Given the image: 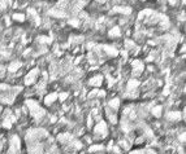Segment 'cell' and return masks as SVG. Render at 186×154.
<instances>
[{"instance_id": "obj_14", "label": "cell", "mask_w": 186, "mask_h": 154, "mask_svg": "<svg viewBox=\"0 0 186 154\" xmlns=\"http://www.w3.org/2000/svg\"><path fill=\"white\" fill-rule=\"evenodd\" d=\"M130 154H156L154 150H148V149H143V150H134Z\"/></svg>"}, {"instance_id": "obj_18", "label": "cell", "mask_w": 186, "mask_h": 154, "mask_svg": "<svg viewBox=\"0 0 186 154\" xmlns=\"http://www.w3.org/2000/svg\"><path fill=\"white\" fill-rule=\"evenodd\" d=\"M103 149V145H92L90 148V152H99Z\"/></svg>"}, {"instance_id": "obj_5", "label": "cell", "mask_w": 186, "mask_h": 154, "mask_svg": "<svg viewBox=\"0 0 186 154\" xmlns=\"http://www.w3.org/2000/svg\"><path fill=\"white\" fill-rule=\"evenodd\" d=\"M38 77H39V70L38 69H33L31 71H29V74L25 77V84H34L37 80H38Z\"/></svg>"}, {"instance_id": "obj_21", "label": "cell", "mask_w": 186, "mask_h": 154, "mask_svg": "<svg viewBox=\"0 0 186 154\" xmlns=\"http://www.w3.org/2000/svg\"><path fill=\"white\" fill-rule=\"evenodd\" d=\"M2 113H3V108L0 106V117H2Z\"/></svg>"}, {"instance_id": "obj_15", "label": "cell", "mask_w": 186, "mask_h": 154, "mask_svg": "<svg viewBox=\"0 0 186 154\" xmlns=\"http://www.w3.org/2000/svg\"><path fill=\"white\" fill-rule=\"evenodd\" d=\"M12 18L15 19V21H18V22H22L24 19H25V16L21 15V13H15V15L12 16Z\"/></svg>"}, {"instance_id": "obj_9", "label": "cell", "mask_w": 186, "mask_h": 154, "mask_svg": "<svg viewBox=\"0 0 186 154\" xmlns=\"http://www.w3.org/2000/svg\"><path fill=\"white\" fill-rule=\"evenodd\" d=\"M102 83H103V78L100 75H95V77H92L90 79V84L92 87H100Z\"/></svg>"}, {"instance_id": "obj_3", "label": "cell", "mask_w": 186, "mask_h": 154, "mask_svg": "<svg viewBox=\"0 0 186 154\" xmlns=\"http://www.w3.org/2000/svg\"><path fill=\"white\" fill-rule=\"evenodd\" d=\"M0 122L4 128H11L12 124L16 122V117L11 110H5L4 113H2V117H0Z\"/></svg>"}, {"instance_id": "obj_1", "label": "cell", "mask_w": 186, "mask_h": 154, "mask_svg": "<svg viewBox=\"0 0 186 154\" xmlns=\"http://www.w3.org/2000/svg\"><path fill=\"white\" fill-rule=\"evenodd\" d=\"M20 88H13L7 84H0V102L11 104L13 102L15 97L18 95Z\"/></svg>"}, {"instance_id": "obj_7", "label": "cell", "mask_w": 186, "mask_h": 154, "mask_svg": "<svg viewBox=\"0 0 186 154\" xmlns=\"http://www.w3.org/2000/svg\"><path fill=\"white\" fill-rule=\"evenodd\" d=\"M57 97H59L57 93H50V95H47L44 97V100H43L44 105H52L57 100Z\"/></svg>"}, {"instance_id": "obj_10", "label": "cell", "mask_w": 186, "mask_h": 154, "mask_svg": "<svg viewBox=\"0 0 186 154\" xmlns=\"http://www.w3.org/2000/svg\"><path fill=\"white\" fill-rule=\"evenodd\" d=\"M108 106H109V109H112V110H117L118 106H120V101H118V98H113L112 101H109Z\"/></svg>"}, {"instance_id": "obj_19", "label": "cell", "mask_w": 186, "mask_h": 154, "mask_svg": "<svg viewBox=\"0 0 186 154\" xmlns=\"http://www.w3.org/2000/svg\"><path fill=\"white\" fill-rule=\"evenodd\" d=\"M115 12H122V13H130L131 12V9L130 8H115Z\"/></svg>"}, {"instance_id": "obj_16", "label": "cell", "mask_w": 186, "mask_h": 154, "mask_svg": "<svg viewBox=\"0 0 186 154\" xmlns=\"http://www.w3.org/2000/svg\"><path fill=\"white\" fill-rule=\"evenodd\" d=\"M109 36H120V29H118L117 26H116V27H113L109 31Z\"/></svg>"}, {"instance_id": "obj_17", "label": "cell", "mask_w": 186, "mask_h": 154, "mask_svg": "<svg viewBox=\"0 0 186 154\" xmlns=\"http://www.w3.org/2000/svg\"><path fill=\"white\" fill-rule=\"evenodd\" d=\"M152 114L155 117H160L162 115V106H155V108L152 109Z\"/></svg>"}, {"instance_id": "obj_13", "label": "cell", "mask_w": 186, "mask_h": 154, "mask_svg": "<svg viewBox=\"0 0 186 154\" xmlns=\"http://www.w3.org/2000/svg\"><path fill=\"white\" fill-rule=\"evenodd\" d=\"M167 118H169V120H177V119H180V113L178 111H176V113L170 111V113H168Z\"/></svg>"}, {"instance_id": "obj_4", "label": "cell", "mask_w": 186, "mask_h": 154, "mask_svg": "<svg viewBox=\"0 0 186 154\" xmlns=\"http://www.w3.org/2000/svg\"><path fill=\"white\" fill-rule=\"evenodd\" d=\"M21 150V140L18 139V136H13L11 139V146L8 154H20Z\"/></svg>"}, {"instance_id": "obj_12", "label": "cell", "mask_w": 186, "mask_h": 154, "mask_svg": "<svg viewBox=\"0 0 186 154\" xmlns=\"http://www.w3.org/2000/svg\"><path fill=\"white\" fill-rule=\"evenodd\" d=\"M22 66V64L21 62H12L11 65H9V71H12V73H15V71H17Z\"/></svg>"}, {"instance_id": "obj_11", "label": "cell", "mask_w": 186, "mask_h": 154, "mask_svg": "<svg viewBox=\"0 0 186 154\" xmlns=\"http://www.w3.org/2000/svg\"><path fill=\"white\" fill-rule=\"evenodd\" d=\"M11 3H12V0H0V13L4 12L7 8H8L11 5Z\"/></svg>"}, {"instance_id": "obj_2", "label": "cell", "mask_w": 186, "mask_h": 154, "mask_svg": "<svg viewBox=\"0 0 186 154\" xmlns=\"http://www.w3.org/2000/svg\"><path fill=\"white\" fill-rule=\"evenodd\" d=\"M26 106H28V109H29V111H30L31 117L35 118V119L42 118V117H44V114H46L44 109H43L37 101H34V100H28V101H26Z\"/></svg>"}, {"instance_id": "obj_20", "label": "cell", "mask_w": 186, "mask_h": 154, "mask_svg": "<svg viewBox=\"0 0 186 154\" xmlns=\"http://www.w3.org/2000/svg\"><path fill=\"white\" fill-rule=\"evenodd\" d=\"M66 97H68V93L65 92V93H61V95H59V97H57V98L60 100V101H64V100H65Z\"/></svg>"}, {"instance_id": "obj_6", "label": "cell", "mask_w": 186, "mask_h": 154, "mask_svg": "<svg viewBox=\"0 0 186 154\" xmlns=\"http://www.w3.org/2000/svg\"><path fill=\"white\" fill-rule=\"evenodd\" d=\"M94 132L95 135H100V136H104L107 133V124L103 120H99L98 124L94 127Z\"/></svg>"}, {"instance_id": "obj_8", "label": "cell", "mask_w": 186, "mask_h": 154, "mask_svg": "<svg viewBox=\"0 0 186 154\" xmlns=\"http://www.w3.org/2000/svg\"><path fill=\"white\" fill-rule=\"evenodd\" d=\"M143 71V65L141 61H134L133 64V74L134 75H139Z\"/></svg>"}]
</instances>
